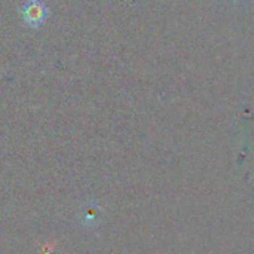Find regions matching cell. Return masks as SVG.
<instances>
[{
    "mask_svg": "<svg viewBox=\"0 0 254 254\" xmlns=\"http://www.w3.org/2000/svg\"><path fill=\"white\" fill-rule=\"evenodd\" d=\"M21 13L25 25L31 28H37L45 22L48 16V7L42 0H25Z\"/></svg>",
    "mask_w": 254,
    "mask_h": 254,
    "instance_id": "cell-1",
    "label": "cell"
}]
</instances>
